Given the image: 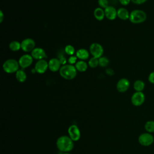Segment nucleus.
I'll return each instance as SVG.
<instances>
[{
  "label": "nucleus",
  "mask_w": 154,
  "mask_h": 154,
  "mask_svg": "<svg viewBox=\"0 0 154 154\" xmlns=\"http://www.w3.org/2000/svg\"><path fill=\"white\" fill-rule=\"evenodd\" d=\"M63 154H71V153H69V152H66V153H63Z\"/></svg>",
  "instance_id": "72a5a7b5"
},
{
  "label": "nucleus",
  "mask_w": 154,
  "mask_h": 154,
  "mask_svg": "<svg viewBox=\"0 0 154 154\" xmlns=\"http://www.w3.org/2000/svg\"><path fill=\"white\" fill-rule=\"evenodd\" d=\"M19 64L17 61L15 59H8L2 65L3 70L5 72L7 73H16L19 67Z\"/></svg>",
  "instance_id": "20e7f679"
},
{
  "label": "nucleus",
  "mask_w": 154,
  "mask_h": 154,
  "mask_svg": "<svg viewBox=\"0 0 154 154\" xmlns=\"http://www.w3.org/2000/svg\"><path fill=\"white\" fill-rule=\"evenodd\" d=\"M69 137L73 141H77L81 138V132L79 128L76 125H72L68 128Z\"/></svg>",
  "instance_id": "1a4fd4ad"
},
{
  "label": "nucleus",
  "mask_w": 154,
  "mask_h": 154,
  "mask_svg": "<svg viewBox=\"0 0 154 154\" xmlns=\"http://www.w3.org/2000/svg\"><path fill=\"white\" fill-rule=\"evenodd\" d=\"M130 13L128 10L125 8H120L117 10V17L123 20L129 19Z\"/></svg>",
  "instance_id": "f3484780"
},
{
  "label": "nucleus",
  "mask_w": 154,
  "mask_h": 154,
  "mask_svg": "<svg viewBox=\"0 0 154 154\" xmlns=\"http://www.w3.org/2000/svg\"><path fill=\"white\" fill-rule=\"evenodd\" d=\"M147 0H131V2H132L134 4L137 5H140L145 3Z\"/></svg>",
  "instance_id": "7c9ffc66"
},
{
  "label": "nucleus",
  "mask_w": 154,
  "mask_h": 154,
  "mask_svg": "<svg viewBox=\"0 0 154 154\" xmlns=\"http://www.w3.org/2000/svg\"><path fill=\"white\" fill-rule=\"evenodd\" d=\"M94 16L97 20H102L105 17V11L103 8L100 7H97L94 10Z\"/></svg>",
  "instance_id": "6ab92c4d"
},
{
  "label": "nucleus",
  "mask_w": 154,
  "mask_h": 154,
  "mask_svg": "<svg viewBox=\"0 0 154 154\" xmlns=\"http://www.w3.org/2000/svg\"><path fill=\"white\" fill-rule=\"evenodd\" d=\"M48 69V62L45 59L38 60L35 64L34 69L38 73H44Z\"/></svg>",
  "instance_id": "9b49d317"
},
{
  "label": "nucleus",
  "mask_w": 154,
  "mask_h": 154,
  "mask_svg": "<svg viewBox=\"0 0 154 154\" xmlns=\"http://www.w3.org/2000/svg\"><path fill=\"white\" fill-rule=\"evenodd\" d=\"M61 63L58 58H52L49 60L48 62V69L53 72H57L60 70L61 68Z\"/></svg>",
  "instance_id": "4468645a"
},
{
  "label": "nucleus",
  "mask_w": 154,
  "mask_h": 154,
  "mask_svg": "<svg viewBox=\"0 0 154 154\" xmlns=\"http://www.w3.org/2000/svg\"><path fill=\"white\" fill-rule=\"evenodd\" d=\"M58 59H59L61 65L63 66V65L66 64V63L67 62V59L65 57H64L63 55H61V57H60V58Z\"/></svg>",
  "instance_id": "c756f323"
},
{
  "label": "nucleus",
  "mask_w": 154,
  "mask_h": 154,
  "mask_svg": "<svg viewBox=\"0 0 154 154\" xmlns=\"http://www.w3.org/2000/svg\"><path fill=\"white\" fill-rule=\"evenodd\" d=\"M109 61L106 57H101L99 58V66L102 67H105L109 64Z\"/></svg>",
  "instance_id": "393cba45"
},
{
  "label": "nucleus",
  "mask_w": 154,
  "mask_h": 154,
  "mask_svg": "<svg viewBox=\"0 0 154 154\" xmlns=\"http://www.w3.org/2000/svg\"><path fill=\"white\" fill-rule=\"evenodd\" d=\"M90 54L93 57L99 58L103 54V48L102 46L98 43H93L89 48Z\"/></svg>",
  "instance_id": "423d86ee"
},
{
  "label": "nucleus",
  "mask_w": 154,
  "mask_h": 154,
  "mask_svg": "<svg viewBox=\"0 0 154 154\" xmlns=\"http://www.w3.org/2000/svg\"><path fill=\"white\" fill-rule=\"evenodd\" d=\"M147 19V14L143 10L136 9L132 10L130 13L129 20L134 24H139L143 23Z\"/></svg>",
  "instance_id": "7ed1b4c3"
},
{
  "label": "nucleus",
  "mask_w": 154,
  "mask_h": 154,
  "mask_svg": "<svg viewBox=\"0 0 154 154\" xmlns=\"http://www.w3.org/2000/svg\"><path fill=\"white\" fill-rule=\"evenodd\" d=\"M104 11L105 17L109 20H114L117 17V10L112 6H108Z\"/></svg>",
  "instance_id": "2eb2a0df"
},
{
  "label": "nucleus",
  "mask_w": 154,
  "mask_h": 154,
  "mask_svg": "<svg viewBox=\"0 0 154 154\" xmlns=\"http://www.w3.org/2000/svg\"><path fill=\"white\" fill-rule=\"evenodd\" d=\"M77 57L76 56H74V55H72V56H70L67 60V62L69 64H71V65H73V64H75L77 62Z\"/></svg>",
  "instance_id": "cd10ccee"
},
{
  "label": "nucleus",
  "mask_w": 154,
  "mask_h": 154,
  "mask_svg": "<svg viewBox=\"0 0 154 154\" xmlns=\"http://www.w3.org/2000/svg\"><path fill=\"white\" fill-rule=\"evenodd\" d=\"M98 4L100 8L105 9L109 6L108 0H98Z\"/></svg>",
  "instance_id": "bb28decb"
},
{
  "label": "nucleus",
  "mask_w": 154,
  "mask_h": 154,
  "mask_svg": "<svg viewBox=\"0 0 154 154\" xmlns=\"http://www.w3.org/2000/svg\"><path fill=\"white\" fill-rule=\"evenodd\" d=\"M88 65L91 68H95L99 66V58L93 57L88 61Z\"/></svg>",
  "instance_id": "b1692460"
},
{
  "label": "nucleus",
  "mask_w": 154,
  "mask_h": 154,
  "mask_svg": "<svg viewBox=\"0 0 154 154\" xmlns=\"http://www.w3.org/2000/svg\"><path fill=\"white\" fill-rule=\"evenodd\" d=\"M145 87V83L140 79L136 80L134 83V88L136 91H143Z\"/></svg>",
  "instance_id": "412c9836"
},
{
  "label": "nucleus",
  "mask_w": 154,
  "mask_h": 154,
  "mask_svg": "<svg viewBox=\"0 0 154 154\" xmlns=\"http://www.w3.org/2000/svg\"><path fill=\"white\" fill-rule=\"evenodd\" d=\"M138 141L141 146L147 147L152 144L154 141V138L150 133L145 132L139 135Z\"/></svg>",
  "instance_id": "39448f33"
},
{
  "label": "nucleus",
  "mask_w": 154,
  "mask_h": 154,
  "mask_svg": "<svg viewBox=\"0 0 154 154\" xmlns=\"http://www.w3.org/2000/svg\"><path fill=\"white\" fill-rule=\"evenodd\" d=\"M33 61V58L31 55L24 54L22 55L19 59V64L21 68L25 69L30 66Z\"/></svg>",
  "instance_id": "9d476101"
},
{
  "label": "nucleus",
  "mask_w": 154,
  "mask_h": 154,
  "mask_svg": "<svg viewBox=\"0 0 154 154\" xmlns=\"http://www.w3.org/2000/svg\"><path fill=\"white\" fill-rule=\"evenodd\" d=\"M9 48L12 51H18L19 49H21V44L16 40L11 41L9 44Z\"/></svg>",
  "instance_id": "4be33fe9"
},
{
  "label": "nucleus",
  "mask_w": 154,
  "mask_h": 154,
  "mask_svg": "<svg viewBox=\"0 0 154 154\" xmlns=\"http://www.w3.org/2000/svg\"><path fill=\"white\" fill-rule=\"evenodd\" d=\"M20 44L21 49L25 52H32V51L35 48V41L31 38H26L23 39L21 42Z\"/></svg>",
  "instance_id": "6e6552de"
},
{
  "label": "nucleus",
  "mask_w": 154,
  "mask_h": 154,
  "mask_svg": "<svg viewBox=\"0 0 154 154\" xmlns=\"http://www.w3.org/2000/svg\"><path fill=\"white\" fill-rule=\"evenodd\" d=\"M90 55V54L88 52V51L84 49V48H81V49H79L78 50H77L76 52V57L79 59L80 60H86L88 58Z\"/></svg>",
  "instance_id": "dca6fc26"
},
{
  "label": "nucleus",
  "mask_w": 154,
  "mask_h": 154,
  "mask_svg": "<svg viewBox=\"0 0 154 154\" xmlns=\"http://www.w3.org/2000/svg\"><path fill=\"white\" fill-rule=\"evenodd\" d=\"M56 146L58 149L63 152H70L73 149V141L67 135H63L57 138Z\"/></svg>",
  "instance_id": "f257e3e1"
},
{
  "label": "nucleus",
  "mask_w": 154,
  "mask_h": 154,
  "mask_svg": "<svg viewBox=\"0 0 154 154\" xmlns=\"http://www.w3.org/2000/svg\"><path fill=\"white\" fill-rule=\"evenodd\" d=\"M88 63L84 60H79L75 64V66L77 70L80 72H85L88 68Z\"/></svg>",
  "instance_id": "a211bd4d"
},
{
  "label": "nucleus",
  "mask_w": 154,
  "mask_h": 154,
  "mask_svg": "<svg viewBox=\"0 0 154 154\" xmlns=\"http://www.w3.org/2000/svg\"><path fill=\"white\" fill-rule=\"evenodd\" d=\"M130 87V82L127 78L120 79L116 85V88L120 93H124Z\"/></svg>",
  "instance_id": "f8f14e48"
},
{
  "label": "nucleus",
  "mask_w": 154,
  "mask_h": 154,
  "mask_svg": "<svg viewBox=\"0 0 154 154\" xmlns=\"http://www.w3.org/2000/svg\"><path fill=\"white\" fill-rule=\"evenodd\" d=\"M131 103L135 106H141L145 101V95L143 91H135L131 96Z\"/></svg>",
  "instance_id": "0eeeda50"
},
{
  "label": "nucleus",
  "mask_w": 154,
  "mask_h": 154,
  "mask_svg": "<svg viewBox=\"0 0 154 154\" xmlns=\"http://www.w3.org/2000/svg\"><path fill=\"white\" fill-rule=\"evenodd\" d=\"M64 52L66 54L72 56V55H73V54H75V49L72 45H67L64 48Z\"/></svg>",
  "instance_id": "a878e982"
},
{
  "label": "nucleus",
  "mask_w": 154,
  "mask_h": 154,
  "mask_svg": "<svg viewBox=\"0 0 154 154\" xmlns=\"http://www.w3.org/2000/svg\"><path fill=\"white\" fill-rule=\"evenodd\" d=\"M148 81L150 83L154 84V71L150 73L148 76Z\"/></svg>",
  "instance_id": "c85d7f7f"
},
{
  "label": "nucleus",
  "mask_w": 154,
  "mask_h": 154,
  "mask_svg": "<svg viewBox=\"0 0 154 154\" xmlns=\"http://www.w3.org/2000/svg\"><path fill=\"white\" fill-rule=\"evenodd\" d=\"M144 129L147 132H154V120H149L144 125Z\"/></svg>",
  "instance_id": "5701e85b"
},
{
  "label": "nucleus",
  "mask_w": 154,
  "mask_h": 154,
  "mask_svg": "<svg viewBox=\"0 0 154 154\" xmlns=\"http://www.w3.org/2000/svg\"><path fill=\"white\" fill-rule=\"evenodd\" d=\"M31 56L34 59L40 60L46 57L45 51L42 48H35L31 52Z\"/></svg>",
  "instance_id": "ddd939ff"
},
{
  "label": "nucleus",
  "mask_w": 154,
  "mask_h": 154,
  "mask_svg": "<svg viewBox=\"0 0 154 154\" xmlns=\"http://www.w3.org/2000/svg\"><path fill=\"white\" fill-rule=\"evenodd\" d=\"M4 19V13L2 10L0 11V22L2 23Z\"/></svg>",
  "instance_id": "473e14b6"
},
{
  "label": "nucleus",
  "mask_w": 154,
  "mask_h": 154,
  "mask_svg": "<svg viewBox=\"0 0 154 154\" xmlns=\"http://www.w3.org/2000/svg\"><path fill=\"white\" fill-rule=\"evenodd\" d=\"M59 73L60 76L67 80L74 79L77 75V70L75 66L71 64H65L61 67Z\"/></svg>",
  "instance_id": "f03ea898"
},
{
  "label": "nucleus",
  "mask_w": 154,
  "mask_h": 154,
  "mask_svg": "<svg viewBox=\"0 0 154 154\" xmlns=\"http://www.w3.org/2000/svg\"><path fill=\"white\" fill-rule=\"evenodd\" d=\"M16 78L19 82H23L26 79V74L22 69H19L16 72Z\"/></svg>",
  "instance_id": "aec40b11"
},
{
  "label": "nucleus",
  "mask_w": 154,
  "mask_h": 154,
  "mask_svg": "<svg viewBox=\"0 0 154 154\" xmlns=\"http://www.w3.org/2000/svg\"><path fill=\"white\" fill-rule=\"evenodd\" d=\"M119 1L122 5H125V6L128 5L131 1V0H119Z\"/></svg>",
  "instance_id": "2f4dec72"
}]
</instances>
